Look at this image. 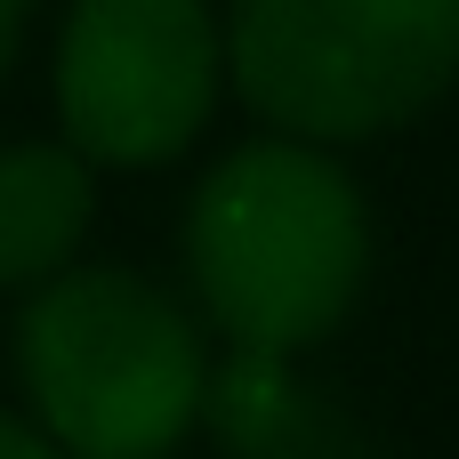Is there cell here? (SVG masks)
Masks as SVG:
<instances>
[{"mask_svg":"<svg viewBox=\"0 0 459 459\" xmlns=\"http://www.w3.org/2000/svg\"><path fill=\"white\" fill-rule=\"evenodd\" d=\"M371 202L339 145L258 129L226 145L178 218L186 299L234 355H315L371 290Z\"/></svg>","mask_w":459,"mask_h":459,"instance_id":"cell-1","label":"cell"},{"mask_svg":"<svg viewBox=\"0 0 459 459\" xmlns=\"http://www.w3.org/2000/svg\"><path fill=\"white\" fill-rule=\"evenodd\" d=\"M210 323L137 266L73 258L16 299L24 411L73 459H178L210 411Z\"/></svg>","mask_w":459,"mask_h":459,"instance_id":"cell-2","label":"cell"},{"mask_svg":"<svg viewBox=\"0 0 459 459\" xmlns=\"http://www.w3.org/2000/svg\"><path fill=\"white\" fill-rule=\"evenodd\" d=\"M226 97L258 129L379 145L459 89V0H218Z\"/></svg>","mask_w":459,"mask_h":459,"instance_id":"cell-3","label":"cell"},{"mask_svg":"<svg viewBox=\"0 0 459 459\" xmlns=\"http://www.w3.org/2000/svg\"><path fill=\"white\" fill-rule=\"evenodd\" d=\"M56 137L89 169H169L226 105L218 0H65L48 48Z\"/></svg>","mask_w":459,"mask_h":459,"instance_id":"cell-4","label":"cell"},{"mask_svg":"<svg viewBox=\"0 0 459 459\" xmlns=\"http://www.w3.org/2000/svg\"><path fill=\"white\" fill-rule=\"evenodd\" d=\"M202 428L226 459H379L371 436L299 371V355H218Z\"/></svg>","mask_w":459,"mask_h":459,"instance_id":"cell-5","label":"cell"},{"mask_svg":"<svg viewBox=\"0 0 459 459\" xmlns=\"http://www.w3.org/2000/svg\"><path fill=\"white\" fill-rule=\"evenodd\" d=\"M97 178L65 137H8L0 145V299L56 282L97 226Z\"/></svg>","mask_w":459,"mask_h":459,"instance_id":"cell-6","label":"cell"},{"mask_svg":"<svg viewBox=\"0 0 459 459\" xmlns=\"http://www.w3.org/2000/svg\"><path fill=\"white\" fill-rule=\"evenodd\" d=\"M0 459H73V452H65L32 411H8V403H0Z\"/></svg>","mask_w":459,"mask_h":459,"instance_id":"cell-7","label":"cell"},{"mask_svg":"<svg viewBox=\"0 0 459 459\" xmlns=\"http://www.w3.org/2000/svg\"><path fill=\"white\" fill-rule=\"evenodd\" d=\"M32 8H40V0H0V32H8V40H16V24H24V16H32Z\"/></svg>","mask_w":459,"mask_h":459,"instance_id":"cell-8","label":"cell"},{"mask_svg":"<svg viewBox=\"0 0 459 459\" xmlns=\"http://www.w3.org/2000/svg\"><path fill=\"white\" fill-rule=\"evenodd\" d=\"M8 56H16V40H8V32H0V73H8Z\"/></svg>","mask_w":459,"mask_h":459,"instance_id":"cell-9","label":"cell"}]
</instances>
